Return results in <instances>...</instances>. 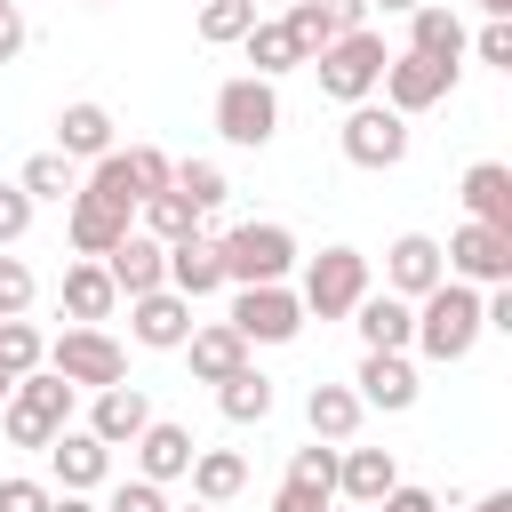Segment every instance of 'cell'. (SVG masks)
Listing matches in <instances>:
<instances>
[{
    "label": "cell",
    "instance_id": "obj_1",
    "mask_svg": "<svg viewBox=\"0 0 512 512\" xmlns=\"http://www.w3.org/2000/svg\"><path fill=\"white\" fill-rule=\"evenodd\" d=\"M480 336H488V328H480V288L440 280L432 296H416V344H408V352H424V360L456 368V360H472V344H480Z\"/></svg>",
    "mask_w": 512,
    "mask_h": 512
},
{
    "label": "cell",
    "instance_id": "obj_2",
    "mask_svg": "<svg viewBox=\"0 0 512 512\" xmlns=\"http://www.w3.org/2000/svg\"><path fill=\"white\" fill-rule=\"evenodd\" d=\"M216 256H224V288H272V280H288L296 272V232L280 224V216H256V224H232V232H216Z\"/></svg>",
    "mask_w": 512,
    "mask_h": 512
},
{
    "label": "cell",
    "instance_id": "obj_3",
    "mask_svg": "<svg viewBox=\"0 0 512 512\" xmlns=\"http://www.w3.org/2000/svg\"><path fill=\"white\" fill-rule=\"evenodd\" d=\"M64 424H72V384H64L56 368H32V376L8 384V400H0V432H8V448H48Z\"/></svg>",
    "mask_w": 512,
    "mask_h": 512
},
{
    "label": "cell",
    "instance_id": "obj_4",
    "mask_svg": "<svg viewBox=\"0 0 512 512\" xmlns=\"http://www.w3.org/2000/svg\"><path fill=\"white\" fill-rule=\"evenodd\" d=\"M168 184H176V160H168L160 144H128V152L112 144V152L88 160V176H80V192H96V200H112V208H128V216H136L152 192H168Z\"/></svg>",
    "mask_w": 512,
    "mask_h": 512
},
{
    "label": "cell",
    "instance_id": "obj_5",
    "mask_svg": "<svg viewBox=\"0 0 512 512\" xmlns=\"http://www.w3.org/2000/svg\"><path fill=\"white\" fill-rule=\"evenodd\" d=\"M368 296V256L360 248H320V256H304V280H296V304H304V320H352V304Z\"/></svg>",
    "mask_w": 512,
    "mask_h": 512
},
{
    "label": "cell",
    "instance_id": "obj_6",
    "mask_svg": "<svg viewBox=\"0 0 512 512\" xmlns=\"http://www.w3.org/2000/svg\"><path fill=\"white\" fill-rule=\"evenodd\" d=\"M384 56H392V48H384V32H368V24H360V32H344V40H328V48L312 56L320 96H328V104H368V96H376V80H384Z\"/></svg>",
    "mask_w": 512,
    "mask_h": 512
},
{
    "label": "cell",
    "instance_id": "obj_7",
    "mask_svg": "<svg viewBox=\"0 0 512 512\" xmlns=\"http://www.w3.org/2000/svg\"><path fill=\"white\" fill-rule=\"evenodd\" d=\"M216 136L240 144V152H264V144L280 136V88L256 80V72H232V80L216 88Z\"/></svg>",
    "mask_w": 512,
    "mask_h": 512
},
{
    "label": "cell",
    "instance_id": "obj_8",
    "mask_svg": "<svg viewBox=\"0 0 512 512\" xmlns=\"http://www.w3.org/2000/svg\"><path fill=\"white\" fill-rule=\"evenodd\" d=\"M40 368H56L72 392L128 384V352H120V336H112V328H64V336L48 344V360H40Z\"/></svg>",
    "mask_w": 512,
    "mask_h": 512
},
{
    "label": "cell",
    "instance_id": "obj_9",
    "mask_svg": "<svg viewBox=\"0 0 512 512\" xmlns=\"http://www.w3.org/2000/svg\"><path fill=\"white\" fill-rule=\"evenodd\" d=\"M336 144H344V160H352V168L384 176V168H400V160H408V120H400V112H384V104L368 96V104H344Z\"/></svg>",
    "mask_w": 512,
    "mask_h": 512
},
{
    "label": "cell",
    "instance_id": "obj_10",
    "mask_svg": "<svg viewBox=\"0 0 512 512\" xmlns=\"http://www.w3.org/2000/svg\"><path fill=\"white\" fill-rule=\"evenodd\" d=\"M232 336L256 352V344H296L304 336V304H296V288L288 280H272V288H232Z\"/></svg>",
    "mask_w": 512,
    "mask_h": 512
},
{
    "label": "cell",
    "instance_id": "obj_11",
    "mask_svg": "<svg viewBox=\"0 0 512 512\" xmlns=\"http://www.w3.org/2000/svg\"><path fill=\"white\" fill-rule=\"evenodd\" d=\"M384 112H400V120H416V112H432V104H448L456 96V72L448 64H432V56H384Z\"/></svg>",
    "mask_w": 512,
    "mask_h": 512
},
{
    "label": "cell",
    "instance_id": "obj_12",
    "mask_svg": "<svg viewBox=\"0 0 512 512\" xmlns=\"http://www.w3.org/2000/svg\"><path fill=\"white\" fill-rule=\"evenodd\" d=\"M440 256H448V280H464V288H512V232H496V224H464Z\"/></svg>",
    "mask_w": 512,
    "mask_h": 512
},
{
    "label": "cell",
    "instance_id": "obj_13",
    "mask_svg": "<svg viewBox=\"0 0 512 512\" xmlns=\"http://www.w3.org/2000/svg\"><path fill=\"white\" fill-rule=\"evenodd\" d=\"M440 280H448V256H440L432 232H400V240L384 248V296L416 304V296H432Z\"/></svg>",
    "mask_w": 512,
    "mask_h": 512
},
{
    "label": "cell",
    "instance_id": "obj_14",
    "mask_svg": "<svg viewBox=\"0 0 512 512\" xmlns=\"http://www.w3.org/2000/svg\"><path fill=\"white\" fill-rule=\"evenodd\" d=\"M40 456H48V472H56V488H64V496H96V488L112 480V448H104L96 432H80V424H64Z\"/></svg>",
    "mask_w": 512,
    "mask_h": 512
},
{
    "label": "cell",
    "instance_id": "obj_15",
    "mask_svg": "<svg viewBox=\"0 0 512 512\" xmlns=\"http://www.w3.org/2000/svg\"><path fill=\"white\" fill-rule=\"evenodd\" d=\"M128 232H136L128 208H112V200H96V192H72V200H64V240H72V256H96V264H104Z\"/></svg>",
    "mask_w": 512,
    "mask_h": 512
},
{
    "label": "cell",
    "instance_id": "obj_16",
    "mask_svg": "<svg viewBox=\"0 0 512 512\" xmlns=\"http://www.w3.org/2000/svg\"><path fill=\"white\" fill-rule=\"evenodd\" d=\"M128 456H136V480L168 488V480H184V472H192L200 440H192V424H168V416H152V424L128 440Z\"/></svg>",
    "mask_w": 512,
    "mask_h": 512
},
{
    "label": "cell",
    "instance_id": "obj_17",
    "mask_svg": "<svg viewBox=\"0 0 512 512\" xmlns=\"http://www.w3.org/2000/svg\"><path fill=\"white\" fill-rule=\"evenodd\" d=\"M200 320H192V304L176 296V288H152V296H128V336L144 344V352H184V336H192Z\"/></svg>",
    "mask_w": 512,
    "mask_h": 512
},
{
    "label": "cell",
    "instance_id": "obj_18",
    "mask_svg": "<svg viewBox=\"0 0 512 512\" xmlns=\"http://www.w3.org/2000/svg\"><path fill=\"white\" fill-rule=\"evenodd\" d=\"M56 304H64V328H104V320H112V304H120V288H112V272H104L96 256H72V264H64Z\"/></svg>",
    "mask_w": 512,
    "mask_h": 512
},
{
    "label": "cell",
    "instance_id": "obj_19",
    "mask_svg": "<svg viewBox=\"0 0 512 512\" xmlns=\"http://www.w3.org/2000/svg\"><path fill=\"white\" fill-rule=\"evenodd\" d=\"M352 392H360V408H384V416H400V408H416V360L408 352H360V376H352Z\"/></svg>",
    "mask_w": 512,
    "mask_h": 512
},
{
    "label": "cell",
    "instance_id": "obj_20",
    "mask_svg": "<svg viewBox=\"0 0 512 512\" xmlns=\"http://www.w3.org/2000/svg\"><path fill=\"white\" fill-rule=\"evenodd\" d=\"M464 48H472V32H464L456 8H440V0L408 8V56H432V64H448V72H464Z\"/></svg>",
    "mask_w": 512,
    "mask_h": 512
},
{
    "label": "cell",
    "instance_id": "obj_21",
    "mask_svg": "<svg viewBox=\"0 0 512 512\" xmlns=\"http://www.w3.org/2000/svg\"><path fill=\"white\" fill-rule=\"evenodd\" d=\"M144 424H152V400H144V384H104V392L88 400V424H80V432H96L104 448H128Z\"/></svg>",
    "mask_w": 512,
    "mask_h": 512
},
{
    "label": "cell",
    "instance_id": "obj_22",
    "mask_svg": "<svg viewBox=\"0 0 512 512\" xmlns=\"http://www.w3.org/2000/svg\"><path fill=\"white\" fill-rule=\"evenodd\" d=\"M456 200H464V224L512 232V168H504V160H472L464 184H456Z\"/></svg>",
    "mask_w": 512,
    "mask_h": 512
},
{
    "label": "cell",
    "instance_id": "obj_23",
    "mask_svg": "<svg viewBox=\"0 0 512 512\" xmlns=\"http://www.w3.org/2000/svg\"><path fill=\"white\" fill-rule=\"evenodd\" d=\"M352 328H360V344H368V352H408V344H416V304H400V296L368 288V296L352 304Z\"/></svg>",
    "mask_w": 512,
    "mask_h": 512
},
{
    "label": "cell",
    "instance_id": "obj_24",
    "mask_svg": "<svg viewBox=\"0 0 512 512\" xmlns=\"http://www.w3.org/2000/svg\"><path fill=\"white\" fill-rule=\"evenodd\" d=\"M392 488H400L392 448H336V496L344 504H384Z\"/></svg>",
    "mask_w": 512,
    "mask_h": 512
},
{
    "label": "cell",
    "instance_id": "obj_25",
    "mask_svg": "<svg viewBox=\"0 0 512 512\" xmlns=\"http://www.w3.org/2000/svg\"><path fill=\"white\" fill-rule=\"evenodd\" d=\"M112 144H120V136H112V112H104L96 96H80V104L56 112V152H64L72 168H80V160H104Z\"/></svg>",
    "mask_w": 512,
    "mask_h": 512
},
{
    "label": "cell",
    "instance_id": "obj_26",
    "mask_svg": "<svg viewBox=\"0 0 512 512\" xmlns=\"http://www.w3.org/2000/svg\"><path fill=\"white\" fill-rule=\"evenodd\" d=\"M168 288H176L184 304H200V296H216V288H224L216 232H192V240H176V248H168Z\"/></svg>",
    "mask_w": 512,
    "mask_h": 512
},
{
    "label": "cell",
    "instance_id": "obj_27",
    "mask_svg": "<svg viewBox=\"0 0 512 512\" xmlns=\"http://www.w3.org/2000/svg\"><path fill=\"white\" fill-rule=\"evenodd\" d=\"M184 360H192V384H224V376L248 368V344L232 336V320H200L184 336Z\"/></svg>",
    "mask_w": 512,
    "mask_h": 512
},
{
    "label": "cell",
    "instance_id": "obj_28",
    "mask_svg": "<svg viewBox=\"0 0 512 512\" xmlns=\"http://www.w3.org/2000/svg\"><path fill=\"white\" fill-rule=\"evenodd\" d=\"M104 272H112V288H120V296H152V288H168V248H160V240H144V232H128V240L104 256Z\"/></svg>",
    "mask_w": 512,
    "mask_h": 512
},
{
    "label": "cell",
    "instance_id": "obj_29",
    "mask_svg": "<svg viewBox=\"0 0 512 512\" xmlns=\"http://www.w3.org/2000/svg\"><path fill=\"white\" fill-rule=\"evenodd\" d=\"M360 416H368V408H360L352 384H312V392H304V424H312V440H328V448H344V440L360 432Z\"/></svg>",
    "mask_w": 512,
    "mask_h": 512
},
{
    "label": "cell",
    "instance_id": "obj_30",
    "mask_svg": "<svg viewBox=\"0 0 512 512\" xmlns=\"http://www.w3.org/2000/svg\"><path fill=\"white\" fill-rule=\"evenodd\" d=\"M184 480H192V504H216V512H224V504L248 488V456H240V448H200Z\"/></svg>",
    "mask_w": 512,
    "mask_h": 512
},
{
    "label": "cell",
    "instance_id": "obj_31",
    "mask_svg": "<svg viewBox=\"0 0 512 512\" xmlns=\"http://www.w3.org/2000/svg\"><path fill=\"white\" fill-rule=\"evenodd\" d=\"M16 192H24L32 208H40V200H72V192H80V168H72V160L48 144V152H32V160L16 168Z\"/></svg>",
    "mask_w": 512,
    "mask_h": 512
},
{
    "label": "cell",
    "instance_id": "obj_32",
    "mask_svg": "<svg viewBox=\"0 0 512 512\" xmlns=\"http://www.w3.org/2000/svg\"><path fill=\"white\" fill-rule=\"evenodd\" d=\"M192 232H208V216L168 184V192H152L144 200V240H160V248H176V240H192Z\"/></svg>",
    "mask_w": 512,
    "mask_h": 512
},
{
    "label": "cell",
    "instance_id": "obj_33",
    "mask_svg": "<svg viewBox=\"0 0 512 512\" xmlns=\"http://www.w3.org/2000/svg\"><path fill=\"white\" fill-rule=\"evenodd\" d=\"M216 408H224V424H264V416H272V376L248 360L240 376L216 384Z\"/></svg>",
    "mask_w": 512,
    "mask_h": 512
},
{
    "label": "cell",
    "instance_id": "obj_34",
    "mask_svg": "<svg viewBox=\"0 0 512 512\" xmlns=\"http://www.w3.org/2000/svg\"><path fill=\"white\" fill-rule=\"evenodd\" d=\"M240 48H248V64H256V80H280V72H296V64H304V56H296V40H288V24H280V16H256V24H248V40H240Z\"/></svg>",
    "mask_w": 512,
    "mask_h": 512
},
{
    "label": "cell",
    "instance_id": "obj_35",
    "mask_svg": "<svg viewBox=\"0 0 512 512\" xmlns=\"http://www.w3.org/2000/svg\"><path fill=\"white\" fill-rule=\"evenodd\" d=\"M280 488H304V496H328V504H336V448H328V440L296 448V456H288V480H280Z\"/></svg>",
    "mask_w": 512,
    "mask_h": 512
},
{
    "label": "cell",
    "instance_id": "obj_36",
    "mask_svg": "<svg viewBox=\"0 0 512 512\" xmlns=\"http://www.w3.org/2000/svg\"><path fill=\"white\" fill-rule=\"evenodd\" d=\"M256 24V0H200V40L208 48H240Z\"/></svg>",
    "mask_w": 512,
    "mask_h": 512
},
{
    "label": "cell",
    "instance_id": "obj_37",
    "mask_svg": "<svg viewBox=\"0 0 512 512\" xmlns=\"http://www.w3.org/2000/svg\"><path fill=\"white\" fill-rule=\"evenodd\" d=\"M176 192H184L200 216H216V208L232 200V184H224V168H216V160H176Z\"/></svg>",
    "mask_w": 512,
    "mask_h": 512
},
{
    "label": "cell",
    "instance_id": "obj_38",
    "mask_svg": "<svg viewBox=\"0 0 512 512\" xmlns=\"http://www.w3.org/2000/svg\"><path fill=\"white\" fill-rule=\"evenodd\" d=\"M48 360V336L32 320H0V376H32Z\"/></svg>",
    "mask_w": 512,
    "mask_h": 512
},
{
    "label": "cell",
    "instance_id": "obj_39",
    "mask_svg": "<svg viewBox=\"0 0 512 512\" xmlns=\"http://www.w3.org/2000/svg\"><path fill=\"white\" fill-rule=\"evenodd\" d=\"M280 24H288V40H296V56H304V64H312L328 40H344V32H336V24H328L312 0H288V8H280Z\"/></svg>",
    "mask_w": 512,
    "mask_h": 512
},
{
    "label": "cell",
    "instance_id": "obj_40",
    "mask_svg": "<svg viewBox=\"0 0 512 512\" xmlns=\"http://www.w3.org/2000/svg\"><path fill=\"white\" fill-rule=\"evenodd\" d=\"M32 296H40V280H32V264L0 248V320H24V312H32Z\"/></svg>",
    "mask_w": 512,
    "mask_h": 512
},
{
    "label": "cell",
    "instance_id": "obj_41",
    "mask_svg": "<svg viewBox=\"0 0 512 512\" xmlns=\"http://www.w3.org/2000/svg\"><path fill=\"white\" fill-rule=\"evenodd\" d=\"M464 56H480V64H496V72H512V16H488L480 32H472V48Z\"/></svg>",
    "mask_w": 512,
    "mask_h": 512
},
{
    "label": "cell",
    "instance_id": "obj_42",
    "mask_svg": "<svg viewBox=\"0 0 512 512\" xmlns=\"http://www.w3.org/2000/svg\"><path fill=\"white\" fill-rule=\"evenodd\" d=\"M48 504H56L48 480H32V472H8L0 480V512H48Z\"/></svg>",
    "mask_w": 512,
    "mask_h": 512
},
{
    "label": "cell",
    "instance_id": "obj_43",
    "mask_svg": "<svg viewBox=\"0 0 512 512\" xmlns=\"http://www.w3.org/2000/svg\"><path fill=\"white\" fill-rule=\"evenodd\" d=\"M104 512H168V496H160L152 480H120V488L104 496Z\"/></svg>",
    "mask_w": 512,
    "mask_h": 512
},
{
    "label": "cell",
    "instance_id": "obj_44",
    "mask_svg": "<svg viewBox=\"0 0 512 512\" xmlns=\"http://www.w3.org/2000/svg\"><path fill=\"white\" fill-rule=\"evenodd\" d=\"M24 232H32V200H24L16 184H0V248H16Z\"/></svg>",
    "mask_w": 512,
    "mask_h": 512
},
{
    "label": "cell",
    "instance_id": "obj_45",
    "mask_svg": "<svg viewBox=\"0 0 512 512\" xmlns=\"http://www.w3.org/2000/svg\"><path fill=\"white\" fill-rule=\"evenodd\" d=\"M376 512H448V504H440L432 488H408V480H400V488H392V496H384Z\"/></svg>",
    "mask_w": 512,
    "mask_h": 512
},
{
    "label": "cell",
    "instance_id": "obj_46",
    "mask_svg": "<svg viewBox=\"0 0 512 512\" xmlns=\"http://www.w3.org/2000/svg\"><path fill=\"white\" fill-rule=\"evenodd\" d=\"M16 56H24V8L0 0V64H16Z\"/></svg>",
    "mask_w": 512,
    "mask_h": 512
},
{
    "label": "cell",
    "instance_id": "obj_47",
    "mask_svg": "<svg viewBox=\"0 0 512 512\" xmlns=\"http://www.w3.org/2000/svg\"><path fill=\"white\" fill-rule=\"evenodd\" d=\"M312 8H320L336 32H360V24H368V0H312Z\"/></svg>",
    "mask_w": 512,
    "mask_h": 512
},
{
    "label": "cell",
    "instance_id": "obj_48",
    "mask_svg": "<svg viewBox=\"0 0 512 512\" xmlns=\"http://www.w3.org/2000/svg\"><path fill=\"white\" fill-rule=\"evenodd\" d=\"M272 512H328V496H304V488H280Z\"/></svg>",
    "mask_w": 512,
    "mask_h": 512
},
{
    "label": "cell",
    "instance_id": "obj_49",
    "mask_svg": "<svg viewBox=\"0 0 512 512\" xmlns=\"http://www.w3.org/2000/svg\"><path fill=\"white\" fill-rule=\"evenodd\" d=\"M48 512H104V504H96V496H64V488H56V504H48Z\"/></svg>",
    "mask_w": 512,
    "mask_h": 512
},
{
    "label": "cell",
    "instance_id": "obj_50",
    "mask_svg": "<svg viewBox=\"0 0 512 512\" xmlns=\"http://www.w3.org/2000/svg\"><path fill=\"white\" fill-rule=\"evenodd\" d=\"M472 512H512V488H488V496H472Z\"/></svg>",
    "mask_w": 512,
    "mask_h": 512
},
{
    "label": "cell",
    "instance_id": "obj_51",
    "mask_svg": "<svg viewBox=\"0 0 512 512\" xmlns=\"http://www.w3.org/2000/svg\"><path fill=\"white\" fill-rule=\"evenodd\" d=\"M368 8H384V16H408V8H424V0H368Z\"/></svg>",
    "mask_w": 512,
    "mask_h": 512
},
{
    "label": "cell",
    "instance_id": "obj_52",
    "mask_svg": "<svg viewBox=\"0 0 512 512\" xmlns=\"http://www.w3.org/2000/svg\"><path fill=\"white\" fill-rule=\"evenodd\" d=\"M472 8H480V16H512V0H472Z\"/></svg>",
    "mask_w": 512,
    "mask_h": 512
},
{
    "label": "cell",
    "instance_id": "obj_53",
    "mask_svg": "<svg viewBox=\"0 0 512 512\" xmlns=\"http://www.w3.org/2000/svg\"><path fill=\"white\" fill-rule=\"evenodd\" d=\"M8 384H16V376H0V400H8Z\"/></svg>",
    "mask_w": 512,
    "mask_h": 512
},
{
    "label": "cell",
    "instance_id": "obj_54",
    "mask_svg": "<svg viewBox=\"0 0 512 512\" xmlns=\"http://www.w3.org/2000/svg\"><path fill=\"white\" fill-rule=\"evenodd\" d=\"M184 512H216V504H184Z\"/></svg>",
    "mask_w": 512,
    "mask_h": 512
},
{
    "label": "cell",
    "instance_id": "obj_55",
    "mask_svg": "<svg viewBox=\"0 0 512 512\" xmlns=\"http://www.w3.org/2000/svg\"><path fill=\"white\" fill-rule=\"evenodd\" d=\"M352 512H376V504H352Z\"/></svg>",
    "mask_w": 512,
    "mask_h": 512
},
{
    "label": "cell",
    "instance_id": "obj_56",
    "mask_svg": "<svg viewBox=\"0 0 512 512\" xmlns=\"http://www.w3.org/2000/svg\"><path fill=\"white\" fill-rule=\"evenodd\" d=\"M88 8H112V0H88Z\"/></svg>",
    "mask_w": 512,
    "mask_h": 512
},
{
    "label": "cell",
    "instance_id": "obj_57",
    "mask_svg": "<svg viewBox=\"0 0 512 512\" xmlns=\"http://www.w3.org/2000/svg\"><path fill=\"white\" fill-rule=\"evenodd\" d=\"M280 8H288V0H280Z\"/></svg>",
    "mask_w": 512,
    "mask_h": 512
}]
</instances>
